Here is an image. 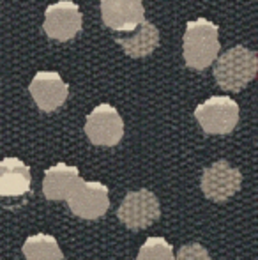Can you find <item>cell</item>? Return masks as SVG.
Listing matches in <instances>:
<instances>
[{"mask_svg": "<svg viewBox=\"0 0 258 260\" xmlns=\"http://www.w3.org/2000/svg\"><path fill=\"white\" fill-rule=\"evenodd\" d=\"M161 216V206L154 191L136 189L126 193L124 200L117 209V218L131 230L147 229Z\"/></svg>", "mask_w": 258, "mask_h": 260, "instance_id": "obj_3", "label": "cell"}, {"mask_svg": "<svg viewBox=\"0 0 258 260\" xmlns=\"http://www.w3.org/2000/svg\"><path fill=\"white\" fill-rule=\"evenodd\" d=\"M258 55L244 46H234L227 50L214 66V78L217 85L228 92H237L244 89L256 76Z\"/></svg>", "mask_w": 258, "mask_h": 260, "instance_id": "obj_1", "label": "cell"}, {"mask_svg": "<svg viewBox=\"0 0 258 260\" xmlns=\"http://www.w3.org/2000/svg\"><path fill=\"white\" fill-rule=\"evenodd\" d=\"M35 105L43 112H53L67 100L69 87L55 71H39L28 85Z\"/></svg>", "mask_w": 258, "mask_h": 260, "instance_id": "obj_10", "label": "cell"}, {"mask_svg": "<svg viewBox=\"0 0 258 260\" xmlns=\"http://www.w3.org/2000/svg\"><path fill=\"white\" fill-rule=\"evenodd\" d=\"M242 175L227 159H217L202 172L200 186L203 195L214 202H225L241 189Z\"/></svg>", "mask_w": 258, "mask_h": 260, "instance_id": "obj_6", "label": "cell"}, {"mask_svg": "<svg viewBox=\"0 0 258 260\" xmlns=\"http://www.w3.org/2000/svg\"><path fill=\"white\" fill-rule=\"evenodd\" d=\"M43 30L57 41H69L82 30V13L71 0H60L46 7Z\"/></svg>", "mask_w": 258, "mask_h": 260, "instance_id": "obj_8", "label": "cell"}, {"mask_svg": "<svg viewBox=\"0 0 258 260\" xmlns=\"http://www.w3.org/2000/svg\"><path fill=\"white\" fill-rule=\"evenodd\" d=\"M195 117L207 135H227L237 126L239 105L228 96H212L196 106Z\"/></svg>", "mask_w": 258, "mask_h": 260, "instance_id": "obj_4", "label": "cell"}, {"mask_svg": "<svg viewBox=\"0 0 258 260\" xmlns=\"http://www.w3.org/2000/svg\"><path fill=\"white\" fill-rule=\"evenodd\" d=\"M219 28L205 18L188 21L182 39L184 60L193 69H205L216 60L219 53Z\"/></svg>", "mask_w": 258, "mask_h": 260, "instance_id": "obj_2", "label": "cell"}, {"mask_svg": "<svg viewBox=\"0 0 258 260\" xmlns=\"http://www.w3.org/2000/svg\"><path fill=\"white\" fill-rule=\"evenodd\" d=\"M85 135L96 145H117L124 135V120L112 105H97L85 119Z\"/></svg>", "mask_w": 258, "mask_h": 260, "instance_id": "obj_5", "label": "cell"}, {"mask_svg": "<svg viewBox=\"0 0 258 260\" xmlns=\"http://www.w3.org/2000/svg\"><path fill=\"white\" fill-rule=\"evenodd\" d=\"M30 189V168L18 157L0 159V195L20 197Z\"/></svg>", "mask_w": 258, "mask_h": 260, "instance_id": "obj_12", "label": "cell"}, {"mask_svg": "<svg viewBox=\"0 0 258 260\" xmlns=\"http://www.w3.org/2000/svg\"><path fill=\"white\" fill-rule=\"evenodd\" d=\"M117 43L122 46L124 53L129 55V57L133 58L147 57L159 45V30L151 21L143 20L136 27L134 34L128 36V38H117Z\"/></svg>", "mask_w": 258, "mask_h": 260, "instance_id": "obj_13", "label": "cell"}, {"mask_svg": "<svg viewBox=\"0 0 258 260\" xmlns=\"http://www.w3.org/2000/svg\"><path fill=\"white\" fill-rule=\"evenodd\" d=\"M69 209L83 219H97L110 207L108 188L97 181H80L67 197Z\"/></svg>", "mask_w": 258, "mask_h": 260, "instance_id": "obj_7", "label": "cell"}, {"mask_svg": "<svg viewBox=\"0 0 258 260\" xmlns=\"http://www.w3.org/2000/svg\"><path fill=\"white\" fill-rule=\"evenodd\" d=\"M82 181L80 170L67 163H57L45 172L43 195L48 200H65Z\"/></svg>", "mask_w": 258, "mask_h": 260, "instance_id": "obj_11", "label": "cell"}, {"mask_svg": "<svg viewBox=\"0 0 258 260\" xmlns=\"http://www.w3.org/2000/svg\"><path fill=\"white\" fill-rule=\"evenodd\" d=\"M138 260H175L173 248L165 237H149L138 251Z\"/></svg>", "mask_w": 258, "mask_h": 260, "instance_id": "obj_15", "label": "cell"}, {"mask_svg": "<svg viewBox=\"0 0 258 260\" xmlns=\"http://www.w3.org/2000/svg\"><path fill=\"white\" fill-rule=\"evenodd\" d=\"M104 25L119 32H131L145 20L143 0H99Z\"/></svg>", "mask_w": 258, "mask_h": 260, "instance_id": "obj_9", "label": "cell"}, {"mask_svg": "<svg viewBox=\"0 0 258 260\" xmlns=\"http://www.w3.org/2000/svg\"><path fill=\"white\" fill-rule=\"evenodd\" d=\"M23 255L27 260H62V250L50 234H34L23 243Z\"/></svg>", "mask_w": 258, "mask_h": 260, "instance_id": "obj_14", "label": "cell"}, {"mask_svg": "<svg viewBox=\"0 0 258 260\" xmlns=\"http://www.w3.org/2000/svg\"><path fill=\"white\" fill-rule=\"evenodd\" d=\"M175 260H212V258H210L209 251H207L202 244L190 243L179 248Z\"/></svg>", "mask_w": 258, "mask_h": 260, "instance_id": "obj_16", "label": "cell"}]
</instances>
